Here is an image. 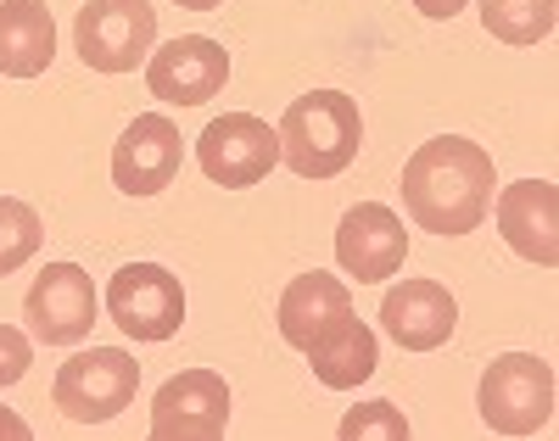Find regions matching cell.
I'll use <instances>...</instances> for the list:
<instances>
[{"label": "cell", "mask_w": 559, "mask_h": 441, "mask_svg": "<svg viewBox=\"0 0 559 441\" xmlns=\"http://www.w3.org/2000/svg\"><path fill=\"white\" fill-rule=\"evenodd\" d=\"M498 235L509 240V252H521L537 269L559 263V190L548 179H515L498 190Z\"/></svg>", "instance_id": "12"}, {"label": "cell", "mask_w": 559, "mask_h": 441, "mask_svg": "<svg viewBox=\"0 0 559 441\" xmlns=\"http://www.w3.org/2000/svg\"><path fill=\"white\" fill-rule=\"evenodd\" d=\"M45 240V224L28 202H17V195H0V279L17 274Z\"/></svg>", "instance_id": "19"}, {"label": "cell", "mask_w": 559, "mask_h": 441, "mask_svg": "<svg viewBox=\"0 0 559 441\" xmlns=\"http://www.w3.org/2000/svg\"><path fill=\"white\" fill-rule=\"evenodd\" d=\"M57 62V23L39 0H0V73L39 79Z\"/></svg>", "instance_id": "16"}, {"label": "cell", "mask_w": 559, "mask_h": 441, "mask_svg": "<svg viewBox=\"0 0 559 441\" xmlns=\"http://www.w3.org/2000/svg\"><path fill=\"white\" fill-rule=\"evenodd\" d=\"M0 436H28V425L17 414H0Z\"/></svg>", "instance_id": "23"}, {"label": "cell", "mask_w": 559, "mask_h": 441, "mask_svg": "<svg viewBox=\"0 0 559 441\" xmlns=\"http://www.w3.org/2000/svg\"><path fill=\"white\" fill-rule=\"evenodd\" d=\"M23 319L45 347H73L96 324V285L79 263H45L23 297Z\"/></svg>", "instance_id": "8"}, {"label": "cell", "mask_w": 559, "mask_h": 441, "mask_svg": "<svg viewBox=\"0 0 559 441\" xmlns=\"http://www.w3.org/2000/svg\"><path fill=\"white\" fill-rule=\"evenodd\" d=\"M157 45V7L152 0H90L73 23V51L96 73H134L146 68Z\"/></svg>", "instance_id": "4"}, {"label": "cell", "mask_w": 559, "mask_h": 441, "mask_svg": "<svg viewBox=\"0 0 559 441\" xmlns=\"http://www.w3.org/2000/svg\"><path fill=\"white\" fill-rule=\"evenodd\" d=\"M134 391H140V363L123 347H90V353H73L57 369L51 403L73 425H102V419H112L134 403Z\"/></svg>", "instance_id": "5"}, {"label": "cell", "mask_w": 559, "mask_h": 441, "mask_svg": "<svg viewBox=\"0 0 559 441\" xmlns=\"http://www.w3.org/2000/svg\"><path fill=\"white\" fill-rule=\"evenodd\" d=\"M419 12H426L431 23H448V17H459L464 7H471V0H414Z\"/></svg>", "instance_id": "22"}, {"label": "cell", "mask_w": 559, "mask_h": 441, "mask_svg": "<svg viewBox=\"0 0 559 441\" xmlns=\"http://www.w3.org/2000/svg\"><path fill=\"white\" fill-rule=\"evenodd\" d=\"M342 436H347V441H369V436L408 441V419H403V408H392V403H364V408H353V414L342 419Z\"/></svg>", "instance_id": "20"}, {"label": "cell", "mask_w": 559, "mask_h": 441, "mask_svg": "<svg viewBox=\"0 0 559 441\" xmlns=\"http://www.w3.org/2000/svg\"><path fill=\"white\" fill-rule=\"evenodd\" d=\"M185 163V140L163 112H146L123 129V140L112 145V184L123 195H157L179 179Z\"/></svg>", "instance_id": "13"}, {"label": "cell", "mask_w": 559, "mask_h": 441, "mask_svg": "<svg viewBox=\"0 0 559 441\" xmlns=\"http://www.w3.org/2000/svg\"><path fill=\"white\" fill-rule=\"evenodd\" d=\"M229 84V51L207 34H179L146 57V90L168 107H202Z\"/></svg>", "instance_id": "9"}, {"label": "cell", "mask_w": 559, "mask_h": 441, "mask_svg": "<svg viewBox=\"0 0 559 441\" xmlns=\"http://www.w3.org/2000/svg\"><path fill=\"white\" fill-rule=\"evenodd\" d=\"M554 363L537 358V353H503L487 363L481 374V391H476V403H481V419L487 430L498 436H537L554 425Z\"/></svg>", "instance_id": "3"}, {"label": "cell", "mask_w": 559, "mask_h": 441, "mask_svg": "<svg viewBox=\"0 0 559 441\" xmlns=\"http://www.w3.org/2000/svg\"><path fill=\"white\" fill-rule=\"evenodd\" d=\"M376 363H381V347H376V330H369L364 319H347L331 341H324V347L308 353L313 380H319V385H331V391H353V385H364L369 374H376Z\"/></svg>", "instance_id": "17"}, {"label": "cell", "mask_w": 559, "mask_h": 441, "mask_svg": "<svg viewBox=\"0 0 559 441\" xmlns=\"http://www.w3.org/2000/svg\"><path fill=\"white\" fill-rule=\"evenodd\" d=\"M34 363V347H28V335L12 330V324H0V385H17Z\"/></svg>", "instance_id": "21"}, {"label": "cell", "mask_w": 559, "mask_h": 441, "mask_svg": "<svg viewBox=\"0 0 559 441\" xmlns=\"http://www.w3.org/2000/svg\"><path fill=\"white\" fill-rule=\"evenodd\" d=\"M107 313L129 341H168L185 324V290L163 263H123L107 285Z\"/></svg>", "instance_id": "6"}, {"label": "cell", "mask_w": 559, "mask_h": 441, "mask_svg": "<svg viewBox=\"0 0 559 441\" xmlns=\"http://www.w3.org/2000/svg\"><path fill=\"white\" fill-rule=\"evenodd\" d=\"M229 425V385L213 369H185L163 380L152 403V436L157 441H213Z\"/></svg>", "instance_id": "10"}, {"label": "cell", "mask_w": 559, "mask_h": 441, "mask_svg": "<svg viewBox=\"0 0 559 441\" xmlns=\"http://www.w3.org/2000/svg\"><path fill=\"white\" fill-rule=\"evenodd\" d=\"M353 319V297L336 274H297L286 285V297H280V335H286V347H297L302 358L313 347H324L342 324Z\"/></svg>", "instance_id": "15"}, {"label": "cell", "mask_w": 559, "mask_h": 441, "mask_svg": "<svg viewBox=\"0 0 559 441\" xmlns=\"http://www.w3.org/2000/svg\"><path fill=\"white\" fill-rule=\"evenodd\" d=\"M559 23V0H481V28L503 45H537Z\"/></svg>", "instance_id": "18"}, {"label": "cell", "mask_w": 559, "mask_h": 441, "mask_svg": "<svg viewBox=\"0 0 559 441\" xmlns=\"http://www.w3.org/2000/svg\"><path fill=\"white\" fill-rule=\"evenodd\" d=\"M381 330L397 341L403 353H437L459 330V302L453 290L437 279H403L386 290L381 302Z\"/></svg>", "instance_id": "14"}, {"label": "cell", "mask_w": 559, "mask_h": 441, "mask_svg": "<svg viewBox=\"0 0 559 441\" xmlns=\"http://www.w3.org/2000/svg\"><path fill=\"white\" fill-rule=\"evenodd\" d=\"M408 258V229L392 207L381 202H358L342 224H336V263L358 279V285H376L392 279Z\"/></svg>", "instance_id": "11"}, {"label": "cell", "mask_w": 559, "mask_h": 441, "mask_svg": "<svg viewBox=\"0 0 559 441\" xmlns=\"http://www.w3.org/2000/svg\"><path fill=\"white\" fill-rule=\"evenodd\" d=\"M492 152L464 134L419 140V152L403 163V207L419 229L431 235H471L492 213Z\"/></svg>", "instance_id": "1"}, {"label": "cell", "mask_w": 559, "mask_h": 441, "mask_svg": "<svg viewBox=\"0 0 559 441\" xmlns=\"http://www.w3.org/2000/svg\"><path fill=\"white\" fill-rule=\"evenodd\" d=\"M280 163L297 179H336L353 168L358 145H364V118L358 102L342 90H308L280 118Z\"/></svg>", "instance_id": "2"}, {"label": "cell", "mask_w": 559, "mask_h": 441, "mask_svg": "<svg viewBox=\"0 0 559 441\" xmlns=\"http://www.w3.org/2000/svg\"><path fill=\"white\" fill-rule=\"evenodd\" d=\"M197 163L213 184L224 190H247V184H263L269 168L280 163V134L252 118V112H224L202 129L197 140Z\"/></svg>", "instance_id": "7"}, {"label": "cell", "mask_w": 559, "mask_h": 441, "mask_svg": "<svg viewBox=\"0 0 559 441\" xmlns=\"http://www.w3.org/2000/svg\"><path fill=\"white\" fill-rule=\"evenodd\" d=\"M174 7H191V12H218L224 0H174Z\"/></svg>", "instance_id": "24"}]
</instances>
